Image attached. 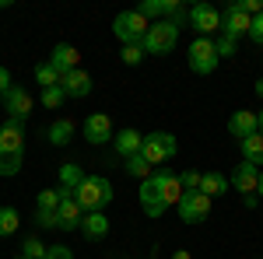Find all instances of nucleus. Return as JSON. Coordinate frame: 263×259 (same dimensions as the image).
Returning a JSON list of instances; mask_svg holds the SVG:
<instances>
[{
	"instance_id": "nucleus-28",
	"label": "nucleus",
	"mask_w": 263,
	"mask_h": 259,
	"mask_svg": "<svg viewBox=\"0 0 263 259\" xmlns=\"http://www.w3.org/2000/svg\"><path fill=\"white\" fill-rule=\"evenodd\" d=\"M165 21H172L176 28H182V25L190 21V11H186L182 4H176V0H165Z\"/></svg>"
},
{
	"instance_id": "nucleus-9",
	"label": "nucleus",
	"mask_w": 263,
	"mask_h": 259,
	"mask_svg": "<svg viewBox=\"0 0 263 259\" xmlns=\"http://www.w3.org/2000/svg\"><path fill=\"white\" fill-rule=\"evenodd\" d=\"M249 28H253V18L246 14L239 4H228V11L221 14V35L239 42L242 35H249Z\"/></svg>"
},
{
	"instance_id": "nucleus-14",
	"label": "nucleus",
	"mask_w": 263,
	"mask_h": 259,
	"mask_svg": "<svg viewBox=\"0 0 263 259\" xmlns=\"http://www.w3.org/2000/svg\"><path fill=\"white\" fill-rule=\"evenodd\" d=\"M228 133H232L235 140H246V137H253V133H260V116L249 112V109L232 112V119H228Z\"/></svg>"
},
{
	"instance_id": "nucleus-7",
	"label": "nucleus",
	"mask_w": 263,
	"mask_h": 259,
	"mask_svg": "<svg viewBox=\"0 0 263 259\" xmlns=\"http://www.w3.org/2000/svg\"><path fill=\"white\" fill-rule=\"evenodd\" d=\"M207 214H211V196H203L200 189H193L179 200V217L186 224H200V221H207Z\"/></svg>"
},
{
	"instance_id": "nucleus-24",
	"label": "nucleus",
	"mask_w": 263,
	"mask_h": 259,
	"mask_svg": "<svg viewBox=\"0 0 263 259\" xmlns=\"http://www.w3.org/2000/svg\"><path fill=\"white\" fill-rule=\"evenodd\" d=\"M21 158H25V151H14V147H4L0 144V175H18Z\"/></svg>"
},
{
	"instance_id": "nucleus-8",
	"label": "nucleus",
	"mask_w": 263,
	"mask_h": 259,
	"mask_svg": "<svg viewBox=\"0 0 263 259\" xmlns=\"http://www.w3.org/2000/svg\"><path fill=\"white\" fill-rule=\"evenodd\" d=\"M32 105H35V102H32V95H28V91H25L21 84H14V88H11V91L4 95V109H7V119L21 123V126H25V119H28V116H32Z\"/></svg>"
},
{
	"instance_id": "nucleus-1",
	"label": "nucleus",
	"mask_w": 263,
	"mask_h": 259,
	"mask_svg": "<svg viewBox=\"0 0 263 259\" xmlns=\"http://www.w3.org/2000/svg\"><path fill=\"white\" fill-rule=\"evenodd\" d=\"M74 196H78L84 214H105V207L112 203V182L105 175H88Z\"/></svg>"
},
{
	"instance_id": "nucleus-43",
	"label": "nucleus",
	"mask_w": 263,
	"mask_h": 259,
	"mask_svg": "<svg viewBox=\"0 0 263 259\" xmlns=\"http://www.w3.org/2000/svg\"><path fill=\"white\" fill-rule=\"evenodd\" d=\"M256 116H260V133H263V112H256Z\"/></svg>"
},
{
	"instance_id": "nucleus-32",
	"label": "nucleus",
	"mask_w": 263,
	"mask_h": 259,
	"mask_svg": "<svg viewBox=\"0 0 263 259\" xmlns=\"http://www.w3.org/2000/svg\"><path fill=\"white\" fill-rule=\"evenodd\" d=\"M46 252H49V249H46L39 238H25V245H21V256L25 259H46Z\"/></svg>"
},
{
	"instance_id": "nucleus-2",
	"label": "nucleus",
	"mask_w": 263,
	"mask_h": 259,
	"mask_svg": "<svg viewBox=\"0 0 263 259\" xmlns=\"http://www.w3.org/2000/svg\"><path fill=\"white\" fill-rule=\"evenodd\" d=\"M141 46L147 56H165V53H172L179 46V28L172 21H151V28H147Z\"/></svg>"
},
{
	"instance_id": "nucleus-44",
	"label": "nucleus",
	"mask_w": 263,
	"mask_h": 259,
	"mask_svg": "<svg viewBox=\"0 0 263 259\" xmlns=\"http://www.w3.org/2000/svg\"><path fill=\"white\" fill-rule=\"evenodd\" d=\"M14 259H25V256H14Z\"/></svg>"
},
{
	"instance_id": "nucleus-29",
	"label": "nucleus",
	"mask_w": 263,
	"mask_h": 259,
	"mask_svg": "<svg viewBox=\"0 0 263 259\" xmlns=\"http://www.w3.org/2000/svg\"><path fill=\"white\" fill-rule=\"evenodd\" d=\"M39 102L46 105V109H60L63 102H67V95H63V88H60V84H57V88H42Z\"/></svg>"
},
{
	"instance_id": "nucleus-6",
	"label": "nucleus",
	"mask_w": 263,
	"mask_h": 259,
	"mask_svg": "<svg viewBox=\"0 0 263 259\" xmlns=\"http://www.w3.org/2000/svg\"><path fill=\"white\" fill-rule=\"evenodd\" d=\"M190 25H193L197 39H214V35H221V11L211 4H197V7H190Z\"/></svg>"
},
{
	"instance_id": "nucleus-38",
	"label": "nucleus",
	"mask_w": 263,
	"mask_h": 259,
	"mask_svg": "<svg viewBox=\"0 0 263 259\" xmlns=\"http://www.w3.org/2000/svg\"><path fill=\"white\" fill-rule=\"evenodd\" d=\"M46 259H74V252H70L67 245H53V249L46 252Z\"/></svg>"
},
{
	"instance_id": "nucleus-15",
	"label": "nucleus",
	"mask_w": 263,
	"mask_h": 259,
	"mask_svg": "<svg viewBox=\"0 0 263 259\" xmlns=\"http://www.w3.org/2000/svg\"><path fill=\"white\" fill-rule=\"evenodd\" d=\"M137 196H141V210L147 214V217H162L165 210H168V203L162 200V193L151 186V179L141 182V189H137Z\"/></svg>"
},
{
	"instance_id": "nucleus-31",
	"label": "nucleus",
	"mask_w": 263,
	"mask_h": 259,
	"mask_svg": "<svg viewBox=\"0 0 263 259\" xmlns=\"http://www.w3.org/2000/svg\"><path fill=\"white\" fill-rule=\"evenodd\" d=\"M137 11H141L144 18L165 21V0H144V4H141V7H137Z\"/></svg>"
},
{
	"instance_id": "nucleus-34",
	"label": "nucleus",
	"mask_w": 263,
	"mask_h": 259,
	"mask_svg": "<svg viewBox=\"0 0 263 259\" xmlns=\"http://www.w3.org/2000/svg\"><path fill=\"white\" fill-rule=\"evenodd\" d=\"M214 49H218V56H235V53H239V42L235 39H228V35H218V39H214Z\"/></svg>"
},
{
	"instance_id": "nucleus-41",
	"label": "nucleus",
	"mask_w": 263,
	"mask_h": 259,
	"mask_svg": "<svg viewBox=\"0 0 263 259\" xmlns=\"http://www.w3.org/2000/svg\"><path fill=\"white\" fill-rule=\"evenodd\" d=\"M172 259H190V252H182V249H179V252H172Z\"/></svg>"
},
{
	"instance_id": "nucleus-30",
	"label": "nucleus",
	"mask_w": 263,
	"mask_h": 259,
	"mask_svg": "<svg viewBox=\"0 0 263 259\" xmlns=\"http://www.w3.org/2000/svg\"><path fill=\"white\" fill-rule=\"evenodd\" d=\"M60 203H63L60 189H42V193H39V207H35V210H60Z\"/></svg>"
},
{
	"instance_id": "nucleus-26",
	"label": "nucleus",
	"mask_w": 263,
	"mask_h": 259,
	"mask_svg": "<svg viewBox=\"0 0 263 259\" xmlns=\"http://www.w3.org/2000/svg\"><path fill=\"white\" fill-rule=\"evenodd\" d=\"M18 228H21L18 210H14V207H0V238H4V235H14Z\"/></svg>"
},
{
	"instance_id": "nucleus-36",
	"label": "nucleus",
	"mask_w": 263,
	"mask_h": 259,
	"mask_svg": "<svg viewBox=\"0 0 263 259\" xmlns=\"http://www.w3.org/2000/svg\"><path fill=\"white\" fill-rule=\"evenodd\" d=\"M179 182H182V189H186V193H193V189H200V172H182Z\"/></svg>"
},
{
	"instance_id": "nucleus-17",
	"label": "nucleus",
	"mask_w": 263,
	"mask_h": 259,
	"mask_svg": "<svg viewBox=\"0 0 263 259\" xmlns=\"http://www.w3.org/2000/svg\"><path fill=\"white\" fill-rule=\"evenodd\" d=\"M78 60H81V53H78L74 46H67V42H60V46L49 53V67H57L60 77H63V74H70V70H78Z\"/></svg>"
},
{
	"instance_id": "nucleus-40",
	"label": "nucleus",
	"mask_w": 263,
	"mask_h": 259,
	"mask_svg": "<svg viewBox=\"0 0 263 259\" xmlns=\"http://www.w3.org/2000/svg\"><path fill=\"white\" fill-rule=\"evenodd\" d=\"M253 91H256V95H260V98H263V77L256 81V88H253Z\"/></svg>"
},
{
	"instance_id": "nucleus-35",
	"label": "nucleus",
	"mask_w": 263,
	"mask_h": 259,
	"mask_svg": "<svg viewBox=\"0 0 263 259\" xmlns=\"http://www.w3.org/2000/svg\"><path fill=\"white\" fill-rule=\"evenodd\" d=\"M35 221H39V228H60V210H35Z\"/></svg>"
},
{
	"instance_id": "nucleus-13",
	"label": "nucleus",
	"mask_w": 263,
	"mask_h": 259,
	"mask_svg": "<svg viewBox=\"0 0 263 259\" xmlns=\"http://www.w3.org/2000/svg\"><path fill=\"white\" fill-rule=\"evenodd\" d=\"M228 182H232V189H235V193L253 196V193H256V186H260V168H256V165H249V161H242V165L228 175Z\"/></svg>"
},
{
	"instance_id": "nucleus-27",
	"label": "nucleus",
	"mask_w": 263,
	"mask_h": 259,
	"mask_svg": "<svg viewBox=\"0 0 263 259\" xmlns=\"http://www.w3.org/2000/svg\"><path fill=\"white\" fill-rule=\"evenodd\" d=\"M35 81H39V88H57V84H60V70L49 67V60H46V63L35 67Z\"/></svg>"
},
{
	"instance_id": "nucleus-10",
	"label": "nucleus",
	"mask_w": 263,
	"mask_h": 259,
	"mask_svg": "<svg viewBox=\"0 0 263 259\" xmlns=\"http://www.w3.org/2000/svg\"><path fill=\"white\" fill-rule=\"evenodd\" d=\"M84 140H88L91 147L109 144V140H112V119H109L105 112H91V116L84 119Z\"/></svg>"
},
{
	"instance_id": "nucleus-20",
	"label": "nucleus",
	"mask_w": 263,
	"mask_h": 259,
	"mask_svg": "<svg viewBox=\"0 0 263 259\" xmlns=\"http://www.w3.org/2000/svg\"><path fill=\"white\" fill-rule=\"evenodd\" d=\"M232 189V182H228V175H221V172H207V175H200V193L203 196H224Z\"/></svg>"
},
{
	"instance_id": "nucleus-21",
	"label": "nucleus",
	"mask_w": 263,
	"mask_h": 259,
	"mask_svg": "<svg viewBox=\"0 0 263 259\" xmlns=\"http://www.w3.org/2000/svg\"><path fill=\"white\" fill-rule=\"evenodd\" d=\"M74 130H78V126H74L70 119H53V126H49V133H46V137H49L53 147H67V144L74 140Z\"/></svg>"
},
{
	"instance_id": "nucleus-11",
	"label": "nucleus",
	"mask_w": 263,
	"mask_h": 259,
	"mask_svg": "<svg viewBox=\"0 0 263 259\" xmlns=\"http://www.w3.org/2000/svg\"><path fill=\"white\" fill-rule=\"evenodd\" d=\"M151 186L162 193V200L168 203V207H179V200L186 196V189H182V182H179V175H172V172H155L151 175Z\"/></svg>"
},
{
	"instance_id": "nucleus-18",
	"label": "nucleus",
	"mask_w": 263,
	"mask_h": 259,
	"mask_svg": "<svg viewBox=\"0 0 263 259\" xmlns=\"http://www.w3.org/2000/svg\"><path fill=\"white\" fill-rule=\"evenodd\" d=\"M81 221H84V210H81V203H78V196H63V203H60V228L63 231H78Z\"/></svg>"
},
{
	"instance_id": "nucleus-23",
	"label": "nucleus",
	"mask_w": 263,
	"mask_h": 259,
	"mask_svg": "<svg viewBox=\"0 0 263 259\" xmlns=\"http://www.w3.org/2000/svg\"><path fill=\"white\" fill-rule=\"evenodd\" d=\"M239 147H242V161L256 165V168L263 165V133H253V137L239 140Z\"/></svg>"
},
{
	"instance_id": "nucleus-12",
	"label": "nucleus",
	"mask_w": 263,
	"mask_h": 259,
	"mask_svg": "<svg viewBox=\"0 0 263 259\" xmlns=\"http://www.w3.org/2000/svg\"><path fill=\"white\" fill-rule=\"evenodd\" d=\"M60 88H63V95L67 98H88L91 95V88H95V81H91V74L88 70H70V74H63L60 77Z\"/></svg>"
},
{
	"instance_id": "nucleus-42",
	"label": "nucleus",
	"mask_w": 263,
	"mask_h": 259,
	"mask_svg": "<svg viewBox=\"0 0 263 259\" xmlns=\"http://www.w3.org/2000/svg\"><path fill=\"white\" fill-rule=\"evenodd\" d=\"M256 193H260V196H263V172H260V186H256Z\"/></svg>"
},
{
	"instance_id": "nucleus-37",
	"label": "nucleus",
	"mask_w": 263,
	"mask_h": 259,
	"mask_svg": "<svg viewBox=\"0 0 263 259\" xmlns=\"http://www.w3.org/2000/svg\"><path fill=\"white\" fill-rule=\"evenodd\" d=\"M249 39L256 42V46H263V14H256V18H253V28H249Z\"/></svg>"
},
{
	"instance_id": "nucleus-19",
	"label": "nucleus",
	"mask_w": 263,
	"mask_h": 259,
	"mask_svg": "<svg viewBox=\"0 0 263 259\" xmlns=\"http://www.w3.org/2000/svg\"><path fill=\"white\" fill-rule=\"evenodd\" d=\"M81 235H84L88 242H102L105 235H109V217H105V214H84Z\"/></svg>"
},
{
	"instance_id": "nucleus-39",
	"label": "nucleus",
	"mask_w": 263,
	"mask_h": 259,
	"mask_svg": "<svg viewBox=\"0 0 263 259\" xmlns=\"http://www.w3.org/2000/svg\"><path fill=\"white\" fill-rule=\"evenodd\" d=\"M11 88H14V81H11V70H7V67H0V95H7Z\"/></svg>"
},
{
	"instance_id": "nucleus-4",
	"label": "nucleus",
	"mask_w": 263,
	"mask_h": 259,
	"mask_svg": "<svg viewBox=\"0 0 263 259\" xmlns=\"http://www.w3.org/2000/svg\"><path fill=\"white\" fill-rule=\"evenodd\" d=\"M141 154L151 165H162V161H172L176 154H179V140L172 137V133H165V130H155V133H147L144 137V147Z\"/></svg>"
},
{
	"instance_id": "nucleus-5",
	"label": "nucleus",
	"mask_w": 263,
	"mask_h": 259,
	"mask_svg": "<svg viewBox=\"0 0 263 259\" xmlns=\"http://www.w3.org/2000/svg\"><path fill=\"white\" fill-rule=\"evenodd\" d=\"M186 60H190V70H193V74L207 77V74H214V70H218L221 56H218V49H214V39H193Z\"/></svg>"
},
{
	"instance_id": "nucleus-16",
	"label": "nucleus",
	"mask_w": 263,
	"mask_h": 259,
	"mask_svg": "<svg viewBox=\"0 0 263 259\" xmlns=\"http://www.w3.org/2000/svg\"><path fill=\"white\" fill-rule=\"evenodd\" d=\"M112 144H116L120 158H134V154H141V147H144V133H137L134 126H126V130H120L112 137Z\"/></svg>"
},
{
	"instance_id": "nucleus-33",
	"label": "nucleus",
	"mask_w": 263,
	"mask_h": 259,
	"mask_svg": "<svg viewBox=\"0 0 263 259\" xmlns=\"http://www.w3.org/2000/svg\"><path fill=\"white\" fill-rule=\"evenodd\" d=\"M144 56H147V53H144V46H123V49H120V60L126 63V67H137Z\"/></svg>"
},
{
	"instance_id": "nucleus-22",
	"label": "nucleus",
	"mask_w": 263,
	"mask_h": 259,
	"mask_svg": "<svg viewBox=\"0 0 263 259\" xmlns=\"http://www.w3.org/2000/svg\"><path fill=\"white\" fill-rule=\"evenodd\" d=\"M84 179H88V175H84V168H81V165H74V161H67V165H60V186H63V189L78 193Z\"/></svg>"
},
{
	"instance_id": "nucleus-3",
	"label": "nucleus",
	"mask_w": 263,
	"mask_h": 259,
	"mask_svg": "<svg viewBox=\"0 0 263 259\" xmlns=\"http://www.w3.org/2000/svg\"><path fill=\"white\" fill-rule=\"evenodd\" d=\"M147 28H151V21L144 18L141 11H123L112 18V35L123 42V46H141L144 35H147Z\"/></svg>"
},
{
	"instance_id": "nucleus-25",
	"label": "nucleus",
	"mask_w": 263,
	"mask_h": 259,
	"mask_svg": "<svg viewBox=\"0 0 263 259\" xmlns=\"http://www.w3.org/2000/svg\"><path fill=\"white\" fill-rule=\"evenodd\" d=\"M126 175H134V179H151L155 172H151V161L144 158V154H134V158H126Z\"/></svg>"
}]
</instances>
